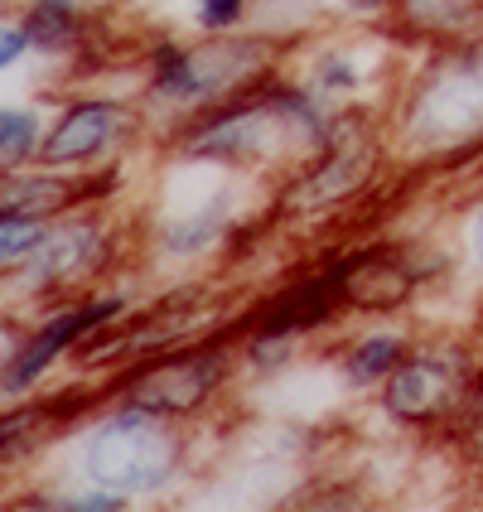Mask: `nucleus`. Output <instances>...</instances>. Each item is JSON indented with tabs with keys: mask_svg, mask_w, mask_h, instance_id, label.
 <instances>
[{
	"mask_svg": "<svg viewBox=\"0 0 483 512\" xmlns=\"http://www.w3.org/2000/svg\"><path fill=\"white\" fill-rule=\"evenodd\" d=\"M334 126H339V107H329L285 63L281 73H271L252 92L179 121L174 131L160 136V150L194 165H223L276 184L295 165H305L314 150H324Z\"/></svg>",
	"mask_w": 483,
	"mask_h": 512,
	"instance_id": "1",
	"label": "nucleus"
},
{
	"mask_svg": "<svg viewBox=\"0 0 483 512\" xmlns=\"http://www.w3.org/2000/svg\"><path fill=\"white\" fill-rule=\"evenodd\" d=\"M382 121L406 174H469L483 165V34L411 49Z\"/></svg>",
	"mask_w": 483,
	"mask_h": 512,
	"instance_id": "2",
	"label": "nucleus"
},
{
	"mask_svg": "<svg viewBox=\"0 0 483 512\" xmlns=\"http://www.w3.org/2000/svg\"><path fill=\"white\" fill-rule=\"evenodd\" d=\"M290 54H295L290 39L252 25L232 34H199V39L155 34L141 49V73H136V97L150 112L155 141L179 121L266 83L290 63Z\"/></svg>",
	"mask_w": 483,
	"mask_h": 512,
	"instance_id": "3",
	"label": "nucleus"
},
{
	"mask_svg": "<svg viewBox=\"0 0 483 512\" xmlns=\"http://www.w3.org/2000/svg\"><path fill=\"white\" fill-rule=\"evenodd\" d=\"M271 203V184L223 165H194L165 155V174L150 189V208L136 218L141 266H208L223 261L232 232Z\"/></svg>",
	"mask_w": 483,
	"mask_h": 512,
	"instance_id": "4",
	"label": "nucleus"
},
{
	"mask_svg": "<svg viewBox=\"0 0 483 512\" xmlns=\"http://www.w3.org/2000/svg\"><path fill=\"white\" fill-rule=\"evenodd\" d=\"M136 271V218H121L116 203H83L49 223V237L0 276V305L15 314H39L87 290H102L116 271Z\"/></svg>",
	"mask_w": 483,
	"mask_h": 512,
	"instance_id": "5",
	"label": "nucleus"
},
{
	"mask_svg": "<svg viewBox=\"0 0 483 512\" xmlns=\"http://www.w3.org/2000/svg\"><path fill=\"white\" fill-rule=\"evenodd\" d=\"M392 170L397 155L387 141V121L377 112H339L329 145L271 184V218L281 232L339 228L387 184Z\"/></svg>",
	"mask_w": 483,
	"mask_h": 512,
	"instance_id": "6",
	"label": "nucleus"
},
{
	"mask_svg": "<svg viewBox=\"0 0 483 512\" xmlns=\"http://www.w3.org/2000/svg\"><path fill=\"white\" fill-rule=\"evenodd\" d=\"M189 430L194 426L107 397L83 430H73V474L78 484L116 488L126 498H170L194 469Z\"/></svg>",
	"mask_w": 483,
	"mask_h": 512,
	"instance_id": "7",
	"label": "nucleus"
},
{
	"mask_svg": "<svg viewBox=\"0 0 483 512\" xmlns=\"http://www.w3.org/2000/svg\"><path fill=\"white\" fill-rule=\"evenodd\" d=\"M237 377H242L237 329H232V319H223L218 329H208L199 339H184L174 348H160L150 358L116 368L112 377H102V387L112 401L155 411L179 426H203L232 397Z\"/></svg>",
	"mask_w": 483,
	"mask_h": 512,
	"instance_id": "8",
	"label": "nucleus"
},
{
	"mask_svg": "<svg viewBox=\"0 0 483 512\" xmlns=\"http://www.w3.org/2000/svg\"><path fill=\"white\" fill-rule=\"evenodd\" d=\"M228 285L223 276H184V281L155 290L150 300H141L126 319H116L107 329H97L92 339L73 353V368L83 377H112L116 368L150 358L160 348H174L184 339H199L208 329H218L223 319H232Z\"/></svg>",
	"mask_w": 483,
	"mask_h": 512,
	"instance_id": "9",
	"label": "nucleus"
},
{
	"mask_svg": "<svg viewBox=\"0 0 483 512\" xmlns=\"http://www.w3.org/2000/svg\"><path fill=\"white\" fill-rule=\"evenodd\" d=\"M406 58L411 44H401L387 25H353L348 34H319L314 44H295L290 68L339 112L387 116Z\"/></svg>",
	"mask_w": 483,
	"mask_h": 512,
	"instance_id": "10",
	"label": "nucleus"
},
{
	"mask_svg": "<svg viewBox=\"0 0 483 512\" xmlns=\"http://www.w3.org/2000/svg\"><path fill=\"white\" fill-rule=\"evenodd\" d=\"M483 368V353L469 339H416L411 353L397 363V372L372 392V406L387 426L406 430V435H426V440H445L450 421L469 397L474 377Z\"/></svg>",
	"mask_w": 483,
	"mask_h": 512,
	"instance_id": "11",
	"label": "nucleus"
},
{
	"mask_svg": "<svg viewBox=\"0 0 483 512\" xmlns=\"http://www.w3.org/2000/svg\"><path fill=\"white\" fill-rule=\"evenodd\" d=\"M324 261L334 266L348 319H397L450 271V256L421 237H363L334 242Z\"/></svg>",
	"mask_w": 483,
	"mask_h": 512,
	"instance_id": "12",
	"label": "nucleus"
},
{
	"mask_svg": "<svg viewBox=\"0 0 483 512\" xmlns=\"http://www.w3.org/2000/svg\"><path fill=\"white\" fill-rule=\"evenodd\" d=\"M145 136H155L141 97L116 92H63L49 112L39 165L68 174H92L121 165Z\"/></svg>",
	"mask_w": 483,
	"mask_h": 512,
	"instance_id": "13",
	"label": "nucleus"
},
{
	"mask_svg": "<svg viewBox=\"0 0 483 512\" xmlns=\"http://www.w3.org/2000/svg\"><path fill=\"white\" fill-rule=\"evenodd\" d=\"M136 310V295L126 285H102V290H87V295H73V300H58L49 310L29 314V329L10 368L0 377V397H34L49 387L63 363H73V353L83 348L97 329H107L116 319Z\"/></svg>",
	"mask_w": 483,
	"mask_h": 512,
	"instance_id": "14",
	"label": "nucleus"
},
{
	"mask_svg": "<svg viewBox=\"0 0 483 512\" xmlns=\"http://www.w3.org/2000/svg\"><path fill=\"white\" fill-rule=\"evenodd\" d=\"M348 324V305L334 266L324 261V252L295 266L276 290L256 295L242 314H232V329H252V334H295L305 343H319L329 334H339Z\"/></svg>",
	"mask_w": 483,
	"mask_h": 512,
	"instance_id": "15",
	"label": "nucleus"
},
{
	"mask_svg": "<svg viewBox=\"0 0 483 512\" xmlns=\"http://www.w3.org/2000/svg\"><path fill=\"white\" fill-rule=\"evenodd\" d=\"M15 15L29 34V58L83 63L97 44V20L83 0H20Z\"/></svg>",
	"mask_w": 483,
	"mask_h": 512,
	"instance_id": "16",
	"label": "nucleus"
},
{
	"mask_svg": "<svg viewBox=\"0 0 483 512\" xmlns=\"http://www.w3.org/2000/svg\"><path fill=\"white\" fill-rule=\"evenodd\" d=\"M411 343L416 334L397 324V319H368L363 329H353V334H343L334 343V363H339V382L348 392H377L397 363L411 353Z\"/></svg>",
	"mask_w": 483,
	"mask_h": 512,
	"instance_id": "17",
	"label": "nucleus"
},
{
	"mask_svg": "<svg viewBox=\"0 0 483 512\" xmlns=\"http://www.w3.org/2000/svg\"><path fill=\"white\" fill-rule=\"evenodd\" d=\"M63 426H58L49 397H0V484L15 479L25 464L44 455L54 445Z\"/></svg>",
	"mask_w": 483,
	"mask_h": 512,
	"instance_id": "18",
	"label": "nucleus"
},
{
	"mask_svg": "<svg viewBox=\"0 0 483 512\" xmlns=\"http://www.w3.org/2000/svg\"><path fill=\"white\" fill-rule=\"evenodd\" d=\"M387 29L411 49L474 39L483 34V0H401Z\"/></svg>",
	"mask_w": 483,
	"mask_h": 512,
	"instance_id": "19",
	"label": "nucleus"
},
{
	"mask_svg": "<svg viewBox=\"0 0 483 512\" xmlns=\"http://www.w3.org/2000/svg\"><path fill=\"white\" fill-rule=\"evenodd\" d=\"M49 131V112L39 107H0V174L39 165V145Z\"/></svg>",
	"mask_w": 483,
	"mask_h": 512,
	"instance_id": "20",
	"label": "nucleus"
},
{
	"mask_svg": "<svg viewBox=\"0 0 483 512\" xmlns=\"http://www.w3.org/2000/svg\"><path fill=\"white\" fill-rule=\"evenodd\" d=\"M445 445L455 450V459L469 474L483 479V368H479V377H474L464 406H459V416L450 421V430H445Z\"/></svg>",
	"mask_w": 483,
	"mask_h": 512,
	"instance_id": "21",
	"label": "nucleus"
},
{
	"mask_svg": "<svg viewBox=\"0 0 483 512\" xmlns=\"http://www.w3.org/2000/svg\"><path fill=\"white\" fill-rule=\"evenodd\" d=\"M54 218H34V213H15V208H0V276L15 271L44 237H49Z\"/></svg>",
	"mask_w": 483,
	"mask_h": 512,
	"instance_id": "22",
	"label": "nucleus"
},
{
	"mask_svg": "<svg viewBox=\"0 0 483 512\" xmlns=\"http://www.w3.org/2000/svg\"><path fill=\"white\" fill-rule=\"evenodd\" d=\"M256 20V0H194V29L199 34H232Z\"/></svg>",
	"mask_w": 483,
	"mask_h": 512,
	"instance_id": "23",
	"label": "nucleus"
},
{
	"mask_svg": "<svg viewBox=\"0 0 483 512\" xmlns=\"http://www.w3.org/2000/svg\"><path fill=\"white\" fill-rule=\"evenodd\" d=\"M459 247H464V266L483 281V189L474 194V203L464 208V223H459Z\"/></svg>",
	"mask_w": 483,
	"mask_h": 512,
	"instance_id": "24",
	"label": "nucleus"
},
{
	"mask_svg": "<svg viewBox=\"0 0 483 512\" xmlns=\"http://www.w3.org/2000/svg\"><path fill=\"white\" fill-rule=\"evenodd\" d=\"M25 58H29V34L20 25V15L15 10H0V73L20 68Z\"/></svg>",
	"mask_w": 483,
	"mask_h": 512,
	"instance_id": "25",
	"label": "nucleus"
},
{
	"mask_svg": "<svg viewBox=\"0 0 483 512\" xmlns=\"http://www.w3.org/2000/svg\"><path fill=\"white\" fill-rule=\"evenodd\" d=\"M25 329H29V314H15V310L0 305V377L10 368V358H15V348L25 339Z\"/></svg>",
	"mask_w": 483,
	"mask_h": 512,
	"instance_id": "26",
	"label": "nucleus"
},
{
	"mask_svg": "<svg viewBox=\"0 0 483 512\" xmlns=\"http://www.w3.org/2000/svg\"><path fill=\"white\" fill-rule=\"evenodd\" d=\"M397 5H401V0H397Z\"/></svg>",
	"mask_w": 483,
	"mask_h": 512,
	"instance_id": "27",
	"label": "nucleus"
}]
</instances>
